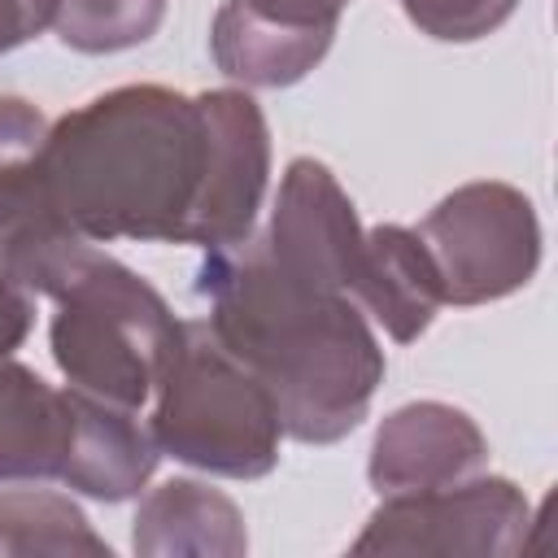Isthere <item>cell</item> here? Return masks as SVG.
Returning a JSON list of instances; mask_svg holds the SVG:
<instances>
[{
    "label": "cell",
    "instance_id": "7a4b0ae2",
    "mask_svg": "<svg viewBox=\"0 0 558 558\" xmlns=\"http://www.w3.org/2000/svg\"><path fill=\"white\" fill-rule=\"evenodd\" d=\"M44 187L70 231L92 244H187L205 183V113L196 96L126 83L48 126Z\"/></svg>",
    "mask_w": 558,
    "mask_h": 558
},
{
    "label": "cell",
    "instance_id": "8fae6325",
    "mask_svg": "<svg viewBox=\"0 0 558 558\" xmlns=\"http://www.w3.org/2000/svg\"><path fill=\"white\" fill-rule=\"evenodd\" d=\"M488 462V440L475 418L445 401H410L392 410L371 445L366 480L379 497H410L458 484Z\"/></svg>",
    "mask_w": 558,
    "mask_h": 558
},
{
    "label": "cell",
    "instance_id": "9a60e30c",
    "mask_svg": "<svg viewBox=\"0 0 558 558\" xmlns=\"http://www.w3.org/2000/svg\"><path fill=\"white\" fill-rule=\"evenodd\" d=\"M131 545L135 554H148V558H166V554L235 558L248 549V532H244L240 506L227 493L201 480H166L140 501Z\"/></svg>",
    "mask_w": 558,
    "mask_h": 558
},
{
    "label": "cell",
    "instance_id": "8992f818",
    "mask_svg": "<svg viewBox=\"0 0 558 558\" xmlns=\"http://www.w3.org/2000/svg\"><path fill=\"white\" fill-rule=\"evenodd\" d=\"M532 510L501 475H466L458 484L384 497L366 519L353 554H519Z\"/></svg>",
    "mask_w": 558,
    "mask_h": 558
},
{
    "label": "cell",
    "instance_id": "ac0fdd59",
    "mask_svg": "<svg viewBox=\"0 0 558 558\" xmlns=\"http://www.w3.org/2000/svg\"><path fill=\"white\" fill-rule=\"evenodd\" d=\"M514 4L519 0H401L405 17L423 35L445 44H471L493 35L514 13Z\"/></svg>",
    "mask_w": 558,
    "mask_h": 558
},
{
    "label": "cell",
    "instance_id": "e0dca14e",
    "mask_svg": "<svg viewBox=\"0 0 558 558\" xmlns=\"http://www.w3.org/2000/svg\"><path fill=\"white\" fill-rule=\"evenodd\" d=\"M170 0H61L52 31L74 52H126L148 44Z\"/></svg>",
    "mask_w": 558,
    "mask_h": 558
},
{
    "label": "cell",
    "instance_id": "4fadbf2b",
    "mask_svg": "<svg viewBox=\"0 0 558 558\" xmlns=\"http://www.w3.org/2000/svg\"><path fill=\"white\" fill-rule=\"evenodd\" d=\"M70 401H74V440L57 480L96 501L135 497L161 458L148 423H140L135 410L109 405L74 388H70Z\"/></svg>",
    "mask_w": 558,
    "mask_h": 558
},
{
    "label": "cell",
    "instance_id": "9c48e42d",
    "mask_svg": "<svg viewBox=\"0 0 558 558\" xmlns=\"http://www.w3.org/2000/svg\"><path fill=\"white\" fill-rule=\"evenodd\" d=\"M340 13L336 0H222L209 52L244 87H292L327 57Z\"/></svg>",
    "mask_w": 558,
    "mask_h": 558
},
{
    "label": "cell",
    "instance_id": "7c38bea8",
    "mask_svg": "<svg viewBox=\"0 0 558 558\" xmlns=\"http://www.w3.org/2000/svg\"><path fill=\"white\" fill-rule=\"evenodd\" d=\"M349 296L397 344L418 340L432 327L436 310L445 305L423 240L414 235V227H397V222H379L362 235V257Z\"/></svg>",
    "mask_w": 558,
    "mask_h": 558
},
{
    "label": "cell",
    "instance_id": "2e32d148",
    "mask_svg": "<svg viewBox=\"0 0 558 558\" xmlns=\"http://www.w3.org/2000/svg\"><path fill=\"white\" fill-rule=\"evenodd\" d=\"M0 554H105L109 545L92 532L87 514L48 488L0 493Z\"/></svg>",
    "mask_w": 558,
    "mask_h": 558
},
{
    "label": "cell",
    "instance_id": "5b68a950",
    "mask_svg": "<svg viewBox=\"0 0 558 558\" xmlns=\"http://www.w3.org/2000/svg\"><path fill=\"white\" fill-rule=\"evenodd\" d=\"M445 305H484L519 292L541 266V222L532 201L497 179L462 183L418 227Z\"/></svg>",
    "mask_w": 558,
    "mask_h": 558
},
{
    "label": "cell",
    "instance_id": "277c9868",
    "mask_svg": "<svg viewBox=\"0 0 558 558\" xmlns=\"http://www.w3.org/2000/svg\"><path fill=\"white\" fill-rule=\"evenodd\" d=\"M153 397L148 432L174 462L227 480H262L275 471L283 436L279 410L205 318L183 323L179 349Z\"/></svg>",
    "mask_w": 558,
    "mask_h": 558
},
{
    "label": "cell",
    "instance_id": "d6986e66",
    "mask_svg": "<svg viewBox=\"0 0 558 558\" xmlns=\"http://www.w3.org/2000/svg\"><path fill=\"white\" fill-rule=\"evenodd\" d=\"M57 4L61 0H0V52H13L17 44L52 26Z\"/></svg>",
    "mask_w": 558,
    "mask_h": 558
},
{
    "label": "cell",
    "instance_id": "5bb4252c",
    "mask_svg": "<svg viewBox=\"0 0 558 558\" xmlns=\"http://www.w3.org/2000/svg\"><path fill=\"white\" fill-rule=\"evenodd\" d=\"M74 440L70 388L0 353V480H57Z\"/></svg>",
    "mask_w": 558,
    "mask_h": 558
},
{
    "label": "cell",
    "instance_id": "44dd1931",
    "mask_svg": "<svg viewBox=\"0 0 558 558\" xmlns=\"http://www.w3.org/2000/svg\"><path fill=\"white\" fill-rule=\"evenodd\" d=\"M336 4H349V0H336Z\"/></svg>",
    "mask_w": 558,
    "mask_h": 558
},
{
    "label": "cell",
    "instance_id": "52a82bcc",
    "mask_svg": "<svg viewBox=\"0 0 558 558\" xmlns=\"http://www.w3.org/2000/svg\"><path fill=\"white\" fill-rule=\"evenodd\" d=\"M48 126L52 122L31 100L0 96V266L31 296H44L57 266L83 244V235L61 222L44 187L39 153Z\"/></svg>",
    "mask_w": 558,
    "mask_h": 558
},
{
    "label": "cell",
    "instance_id": "30bf717a",
    "mask_svg": "<svg viewBox=\"0 0 558 558\" xmlns=\"http://www.w3.org/2000/svg\"><path fill=\"white\" fill-rule=\"evenodd\" d=\"M362 222L336 174L314 157H292L279 183L270 227L262 231L270 257L292 275L344 292L353 288L362 257Z\"/></svg>",
    "mask_w": 558,
    "mask_h": 558
},
{
    "label": "cell",
    "instance_id": "3957f363",
    "mask_svg": "<svg viewBox=\"0 0 558 558\" xmlns=\"http://www.w3.org/2000/svg\"><path fill=\"white\" fill-rule=\"evenodd\" d=\"M44 296L57 301L48 340L65 384L122 410L148 405L183 336L161 292L87 240Z\"/></svg>",
    "mask_w": 558,
    "mask_h": 558
},
{
    "label": "cell",
    "instance_id": "ba28073f",
    "mask_svg": "<svg viewBox=\"0 0 558 558\" xmlns=\"http://www.w3.org/2000/svg\"><path fill=\"white\" fill-rule=\"evenodd\" d=\"M196 100L205 113V183L187 244L214 253L253 235L270 174V131L248 92L214 87Z\"/></svg>",
    "mask_w": 558,
    "mask_h": 558
},
{
    "label": "cell",
    "instance_id": "ffe728a7",
    "mask_svg": "<svg viewBox=\"0 0 558 558\" xmlns=\"http://www.w3.org/2000/svg\"><path fill=\"white\" fill-rule=\"evenodd\" d=\"M35 323V305H31V292L0 266V353H13L26 331Z\"/></svg>",
    "mask_w": 558,
    "mask_h": 558
},
{
    "label": "cell",
    "instance_id": "6da1fadb",
    "mask_svg": "<svg viewBox=\"0 0 558 558\" xmlns=\"http://www.w3.org/2000/svg\"><path fill=\"white\" fill-rule=\"evenodd\" d=\"M196 292L214 336L262 379L283 436L305 445L344 440L384 379V349L353 296L279 266L262 235L214 248Z\"/></svg>",
    "mask_w": 558,
    "mask_h": 558
}]
</instances>
